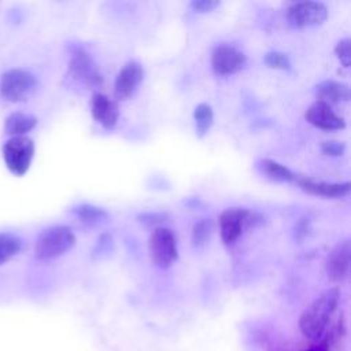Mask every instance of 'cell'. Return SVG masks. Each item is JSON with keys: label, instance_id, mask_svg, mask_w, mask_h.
Instances as JSON below:
<instances>
[{"label": "cell", "instance_id": "obj_1", "mask_svg": "<svg viewBox=\"0 0 351 351\" xmlns=\"http://www.w3.org/2000/svg\"><path fill=\"white\" fill-rule=\"evenodd\" d=\"M340 292L337 288L324 291L300 315L299 328L304 337L318 340L326 330L332 315L337 310Z\"/></svg>", "mask_w": 351, "mask_h": 351}, {"label": "cell", "instance_id": "obj_2", "mask_svg": "<svg viewBox=\"0 0 351 351\" xmlns=\"http://www.w3.org/2000/svg\"><path fill=\"white\" fill-rule=\"evenodd\" d=\"M75 244L71 228L55 225L43 230L34 244V256L40 261L55 259L70 251Z\"/></svg>", "mask_w": 351, "mask_h": 351}, {"label": "cell", "instance_id": "obj_3", "mask_svg": "<svg viewBox=\"0 0 351 351\" xmlns=\"http://www.w3.org/2000/svg\"><path fill=\"white\" fill-rule=\"evenodd\" d=\"M38 81L34 74L23 69H10L1 74L0 95L10 103L27 100L37 89Z\"/></svg>", "mask_w": 351, "mask_h": 351}, {"label": "cell", "instance_id": "obj_4", "mask_svg": "<svg viewBox=\"0 0 351 351\" xmlns=\"http://www.w3.org/2000/svg\"><path fill=\"white\" fill-rule=\"evenodd\" d=\"M33 156L34 143L26 136L10 137L3 145V160L16 177H22L30 169Z\"/></svg>", "mask_w": 351, "mask_h": 351}, {"label": "cell", "instance_id": "obj_5", "mask_svg": "<svg viewBox=\"0 0 351 351\" xmlns=\"http://www.w3.org/2000/svg\"><path fill=\"white\" fill-rule=\"evenodd\" d=\"M148 254L155 266L160 269L171 266L178 258L177 239L174 233L163 226L155 228L148 239Z\"/></svg>", "mask_w": 351, "mask_h": 351}, {"label": "cell", "instance_id": "obj_6", "mask_svg": "<svg viewBox=\"0 0 351 351\" xmlns=\"http://www.w3.org/2000/svg\"><path fill=\"white\" fill-rule=\"evenodd\" d=\"M255 215L243 207H230L221 213L219 215V232L225 245H233L243 230L250 226L255 219Z\"/></svg>", "mask_w": 351, "mask_h": 351}, {"label": "cell", "instance_id": "obj_7", "mask_svg": "<svg viewBox=\"0 0 351 351\" xmlns=\"http://www.w3.org/2000/svg\"><path fill=\"white\" fill-rule=\"evenodd\" d=\"M287 18L295 27L317 26L326 21L328 8L319 1H298L288 7Z\"/></svg>", "mask_w": 351, "mask_h": 351}, {"label": "cell", "instance_id": "obj_8", "mask_svg": "<svg viewBox=\"0 0 351 351\" xmlns=\"http://www.w3.org/2000/svg\"><path fill=\"white\" fill-rule=\"evenodd\" d=\"M69 71L74 80L88 86H99L103 81L99 67L96 66L90 55L80 47H74L71 49Z\"/></svg>", "mask_w": 351, "mask_h": 351}, {"label": "cell", "instance_id": "obj_9", "mask_svg": "<svg viewBox=\"0 0 351 351\" xmlns=\"http://www.w3.org/2000/svg\"><path fill=\"white\" fill-rule=\"evenodd\" d=\"M247 63L245 55L232 45H218L211 55V66L215 74L229 75L240 71Z\"/></svg>", "mask_w": 351, "mask_h": 351}, {"label": "cell", "instance_id": "obj_10", "mask_svg": "<svg viewBox=\"0 0 351 351\" xmlns=\"http://www.w3.org/2000/svg\"><path fill=\"white\" fill-rule=\"evenodd\" d=\"M350 259H351V247L350 240L346 239L337 243L325 259V273L328 278L333 282L343 281L350 270Z\"/></svg>", "mask_w": 351, "mask_h": 351}, {"label": "cell", "instance_id": "obj_11", "mask_svg": "<svg viewBox=\"0 0 351 351\" xmlns=\"http://www.w3.org/2000/svg\"><path fill=\"white\" fill-rule=\"evenodd\" d=\"M144 80V69L138 62H128L117 74L114 92L118 100H126L130 97Z\"/></svg>", "mask_w": 351, "mask_h": 351}, {"label": "cell", "instance_id": "obj_12", "mask_svg": "<svg viewBox=\"0 0 351 351\" xmlns=\"http://www.w3.org/2000/svg\"><path fill=\"white\" fill-rule=\"evenodd\" d=\"M306 119L308 123L313 126L322 129V130H339L346 128V121L343 117L337 115L333 110L332 106L317 100L314 101L304 114Z\"/></svg>", "mask_w": 351, "mask_h": 351}, {"label": "cell", "instance_id": "obj_13", "mask_svg": "<svg viewBox=\"0 0 351 351\" xmlns=\"http://www.w3.org/2000/svg\"><path fill=\"white\" fill-rule=\"evenodd\" d=\"M90 111L93 119L97 123H100L104 129L111 130L115 128L119 118V110L114 100H111L103 93H95L92 97Z\"/></svg>", "mask_w": 351, "mask_h": 351}, {"label": "cell", "instance_id": "obj_14", "mask_svg": "<svg viewBox=\"0 0 351 351\" xmlns=\"http://www.w3.org/2000/svg\"><path fill=\"white\" fill-rule=\"evenodd\" d=\"M298 185L302 191L325 196V197H343L350 193L351 184L347 182H325V181H314L311 178H298Z\"/></svg>", "mask_w": 351, "mask_h": 351}, {"label": "cell", "instance_id": "obj_15", "mask_svg": "<svg viewBox=\"0 0 351 351\" xmlns=\"http://www.w3.org/2000/svg\"><path fill=\"white\" fill-rule=\"evenodd\" d=\"M315 95L318 100L332 106L335 103L350 100V88L347 84L337 82L333 80L322 81L315 86Z\"/></svg>", "mask_w": 351, "mask_h": 351}, {"label": "cell", "instance_id": "obj_16", "mask_svg": "<svg viewBox=\"0 0 351 351\" xmlns=\"http://www.w3.org/2000/svg\"><path fill=\"white\" fill-rule=\"evenodd\" d=\"M256 169L259 170V173L262 176H265L270 181L289 182V181L296 180V176L293 174V171H291L287 166H284L273 159H267V158L259 159L256 162Z\"/></svg>", "mask_w": 351, "mask_h": 351}, {"label": "cell", "instance_id": "obj_17", "mask_svg": "<svg viewBox=\"0 0 351 351\" xmlns=\"http://www.w3.org/2000/svg\"><path fill=\"white\" fill-rule=\"evenodd\" d=\"M37 125V118L32 114L25 112H12L5 118L4 130L11 137L25 136Z\"/></svg>", "mask_w": 351, "mask_h": 351}, {"label": "cell", "instance_id": "obj_18", "mask_svg": "<svg viewBox=\"0 0 351 351\" xmlns=\"http://www.w3.org/2000/svg\"><path fill=\"white\" fill-rule=\"evenodd\" d=\"M22 240L12 233H0V266L19 254Z\"/></svg>", "mask_w": 351, "mask_h": 351}, {"label": "cell", "instance_id": "obj_19", "mask_svg": "<svg viewBox=\"0 0 351 351\" xmlns=\"http://www.w3.org/2000/svg\"><path fill=\"white\" fill-rule=\"evenodd\" d=\"M193 118L196 123V133L199 137H203L213 125V121H214L213 108L206 103H200L199 106H196L193 111Z\"/></svg>", "mask_w": 351, "mask_h": 351}, {"label": "cell", "instance_id": "obj_20", "mask_svg": "<svg viewBox=\"0 0 351 351\" xmlns=\"http://www.w3.org/2000/svg\"><path fill=\"white\" fill-rule=\"evenodd\" d=\"M74 214L85 223H97L103 219H106L108 217V213L101 208V207H96V206H92V204H88V203H82L80 206H77L74 208Z\"/></svg>", "mask_w": 351, "mask_h": 351}, {"label": "cell", "instance_id": "obj_21", "mask_svg": "<svg viewBox=\"0 0 351 351\" xmlns=\"http://www.w3.org/2000/svg\"><path fill=\"white\" fill-rule=\"evenodd\" d=\"M214 230V223L210 218L197 221L192 228V244L195 247H203L211 237Z\"/></svg>", "mask_w": 351, "mask_h": 351}, {"label": "cell", "instance_id": "obj_22", "mask_svg": "<svg viewBox=\"0 0 351 351\" xmlns=\"http://www.w3.org/2000/svg\"><path fill=\"white\" fill-rule=\"evenodd\" d=\"M265 63L266 66L271 69H280V70H289L291 69V62L289 58L278 51H271L265 55Z\"/></svg>", "mask_w": 351, "mask_h": 351}, {"label": "cell", "instance_id": "obj_23", "mask_svg": "<svg viewBox=\"0 0 351 351\" xmlns=\"http://www.w3.org/2000/svg\"><path fill=\"white\" fill-rule=\"evenodd\" d=\"M350 47H351V40L350 38H343L340 40L336 47H335V53H336V58L340 60V63L344 66V67H350V63H351V51H350Z\"/></svg>", "mask_w": 351, "mask_h": 351}, {"label": "cell", "instance_id": "obj_24", "mask_svg": "<svg viewBox=\"0 0 351 351\" xmlns=\"http://www.w3.org/2000/svg\"><path fill=\"white\" fill-rule=\"evenodd\" d=\"M321 151L329 156H340L346 151V144L337 140H326L321 144Z\"/></svg>", "mask_w": 351, "mask_h": 351}, {"label": "cell", "instance_id": "obj_25", "mask_svg": "<svg viewBox=\"0 0 351 351\" xmlns=\"http://www.w3.org/2000/svg\"><path fill=\"white\" fill-rule=\"evenodd\" d=\"M218 5H219V1L217 0H193L191 3V7L196 12H210Z\"/></svg>", "mask_w": 351, "mask_h": 351}, {"label": "cell", "instance_id": "obj_26", "mask_svg": "<svg viewBox=\"0 0 351 351\" xmlns=\"http://www.w3.org/2000/svg\"><path fill=\"white\" fill-rule=\"evenodd\" d=\"M138 218L141 222L152 225V223L162 221L165 218V215H162V214H141V215H138Z\"/></svg>", "mask_w": 351, "mask_h": 351}, {"label": "cell", "instance_id": "obj_27", "mask_svg": "<svg viewBox=\"0 0 351 351\" xmlns=\"http://www.w3.org/2000/svg\"><path fill=\"white\" fill-rule=\"evenodd\" d=\"M303 351H329V346L326 341H321V343H318L310 348H306Z\"/></svg>", "mask_w": 351, "mask_h": 351}]
</instances>
